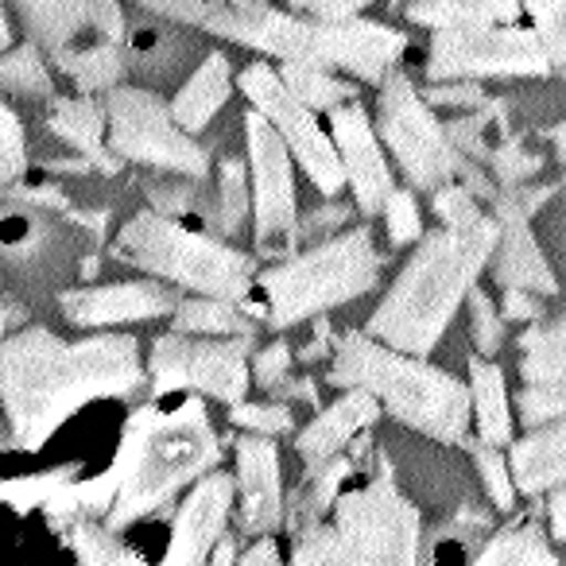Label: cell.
I'll use <instances>...</instances> for the list:
<instances>
[{"instance_id":"5bb4252c","label":"cell","mask_w":566,"mask_h":566,"mask_svg":"<svg viewBox=\"0 0 566 566\" xmlns=\"http://www.w3.org/2000/svg\"><path fill=\"white\" fill-rule=\"evenodd\" d=\"M244 159L252 182V237L256 256L295 241L300 202H295V156L260 109L244 113Z\"/></svg>"},{"instance_id":"bcb514c9","label":"cell","mask_w":566,"mask_h":566,"mask_svg":"<svg viewBox=\"0 0 566 566\" xmlns=\"http://www.w3.org/2000/svg\"><path fill=\"white\" fill-rule=\"evenodd\" d=\"M349 221H354V206L338 202V198H326L318 210H311L307 218H300V226H295V241H303V244L326 241V237L342 233Z\"/></svg>"},{"instance_id":"2e32d148","label":"cell","mask_w":566,"mask_h":566,"mask_svg":"<svg viewBox=\"0 0 566 566\" xmlns=\"http://www.w3.org/2000/svg\"><path fill=\"white\" fill-rule=\"evenodd\" d=\"M179 303L171 283L144 275V280L97 283V287H71L59 295V311L78 331H109V326H133L167 318Z\"/></svg>"},{"instance_id":"9f6ffc18","label":"cell","mask_w":566,"mask_h":566,"mask_svg":"<svg viewBox=\"0 0 566 566\" xmlns=\"http://www.w3.org/2000/svg\"><path fill=\"white\" fill-rule=\"evenodd\" d=\"M272 396H292V400H307V403H315V385H311V380H283L280 388H272Z\"/></svg>"},{"instance_id":"484cf974","label":"cell","mask_w":566,"mask_h":566,"mask_svg":"<svg viewBox=\"0 0 566 566\" xmlns=\"http://www.w3.org/2000/svg\"><path fill=\"white\" fill-rule=\"evenodd\" d=\"M51 63L82 90V94H109L128 78L125 40H82L51 51Z\"/></svg>"},{"instance_id":"83f0119b","label":"cell","mask_w":566,"mask_h":566,"mask_svg":"<svg viewBox=\"0 0 566 566\" xmlns=\"http://www.w3.org/2000/svg\"><path fill=\"white\" fill-rule=\"evenodd\" d=\"M252 318L260 307L249 300H226V295H179L171 311V326L182 334H210V338H233V334H256Z\"/></svg>"},{"instance_id":"4dcf8cb0","label":"cell","mask_w":566,"mask_h":566,"mask_svg":"<svg viewBox=\"0 0 566 566\" xmlns=\"http://www.w3.org/2000/svg\"><path fill=\"white\" fill-rule=\"evenodd\" d=\"M252 218V182L244 159H221L210 182V210H206V229H213L226 241L244 237Z\"/></svg>"},{"instance_id":"f1b7e54d","label":"cell","mask_w":566,"mask_h":566,"mask_svg":"<svg viewBox=\"0 0 566 566\" xmlns=\"http://www.w3.org/2000/svg\"><path fill=\"white\" fill-rule=\"evenodd\" d=\"M520 12H524V0H411L403 17L431 32H447V28L516 24Z\"/></svg>"},{"instance_id":"7a4b0ae2","label":"cell","mask_w":566,"mask_h":566,"mask_svg":"<svg viewBox=\"0 0 566 566\" xmlns=\"http://www.w3.org/2000/svg\"><path fill=\"white\" fill-rule=\"evenodd\" d=\"M221 434L213 431L210 408L202 392H151L148 403L128 411L120 431L113 473V496L105 524L113 532L156 516L159 509L179 501L182 489L195 485L202 473L218 470Z\"/></svg>"},{"instance_id":"d4e9b609","label":"cell","mask_w":566,"mask_h":566,"mask_svg":"<svg viewBox=\"0 0 566 566\" xmlns=\"http://www.w3.org/2000/svg\"><path fill=\"white\" fill-rule=\"evenodd\" d=\"M509 465L520 493L535 496L555 485H566V423L551 419V427L539 423V431L512 442Z\"/></svg>"},{"instance_id":"ee69618b","label":"cell","mask_w":566,"mask_h":566,"mask_svg":"<svg viewBox=\"0 0 566 566\" xmlns=\"http://www.w3.org/2000/svg\"><path fill=\"white\" fill-rule=\"evenodd\" d=\"M465 303H470V338H473V346H478V354L493 357L496 349L504 346V315L493 307V300L481 292L478 283H473V292L465 295Z\"/></svg>"},{"instance_id":"ba28073f","label":"cell","mask_w":566,"mask_h":566,"mask_svg":"<svg viewBox=\"0 0 566 566\" xmlns=\"http://www.w3.org/2000/svg\"><path fill=\"white\" fill-rule=\"evenodd\" d=\"M334 566H411L419 563L423 520L400 493L392 465L380 458L369 485L338 493L331 512Z\"/></svg>"},{"instance_id":"4316f807","label":"cell","mask_w":566,"mask_h":566,"mask_svg":"<svg viewBox=\"0 0 566 566\" xmlns=\"http://www.w3.org/2000/svg\"><path fill=\"white\" fill-rule=\"evenodd\" d=\"M354 473H357V465H354V458H349L346 450H342V454H334V458H326L323 465H311V470L303 473L295 496L287 501L283 527H287L292 535H300L303 527H311V524H318V520L331 516L342 485H346Z\"/></svg>"},{"instance_id":"b9f144b4","label":"cell","mask_w":566,"mask_h":566,"mask_svg":"<svg viewBox=\"0 0 566 566\" xmlns=\"http://www.w3.org/2000/svg\"><path fill=\"white\" fill-rule=\"evenodd\" d=\"M229 423L241 427V431L272 434V439L295 431L292 411H287V403H280V400H272V403H268V400L264 403H249V400L229 403Z\"/></svg>"},{"instance_id":"d6986e66","label":"cell","mask_w":566,"mask_h":566,"mask_svg":"<svg viewBox=\"0 0 566 566\" xmlns=\"http://www.w3.org/2000/svg\"><path fill=\"white\" fill-rule=\"evenodd\" d=\"M28 40L43 51L71 48L82 40H125L128 24L120 0H9Z\"/></svg>"},{"instance_id":"e0dca14e","label":"cell","mask_w":566,"mask_h":566,"mask_svg":"<svg viewBox=\"0 0 566 566\" xmlns=\"http://www.w3.org/2000/svg\"><path fill=\"white\" fill-rule=\"evenodd\" d=\"M237 509V481L226 470H210L190 485L182 504L171 516L164 563L167 566H198L210 563V551L229 532Z\"/></svg>"},{"instance_id":"d6a6232c","label":"cell","mask_w":566,"mask_h":566,"mask_svg":"<svg viewBox=\"0 0 566 566\" xmlns=\"http://www.w3.org/2000/svg\"><path fill=\"white\" fill-rule=\"evenodd\" d=\"M520 377L524 385L566 377V318L532 323V331L520 338Z\"/></svg>"},{"instance_id":"8fae6325","label":"cell","mask_w":566,"mask_h":566,"mask_svg":"<svg viewBox=\"0 0 566 566\" xmlns=\"http://www.w3.org/2000/svg\"><path fill=\"white\" fill-rule=\"evenodd\" d=\"M252 349L256 334L210 338V334H159L148 349L151 392H202L206 400L237 403L252 385Z\"/></svg>"},{"instance_id":"9a60e30c","label":"cell","mask_w":566,"mask_h":566,"mask_svg":"<svg viewBox=\"0 0 566 566\" xmlns=\"http://www.w3.org/2000/svg\"><path fill=\"white\" fill-rule=\"evenodd\" d=\"M326 128H331L338 156L346 164V182L354 190V206L361 218H380L388 195L396 190L392 156H388L385 140L377 133V120L369 117L361 102H342L326 113Z\"/></svg>"},{"instance_id":"7bdbcfd3","label":"cell","mask_w":566,"mask_h":566,"mask_svg":"<svg viewBox=\"0 0 566 566\" xmlns=\"http://www.w3.org/2000/svg\"><path fill=\"white\" fill-rule=\"evenodd\" d=\"M380 218H385L388 244H392V249H408V244H416L419 237H423V213H419V202L411 190L396 187L392 195H388Z\"/></svg>"},{"instance_id":"836d02e7","label":"cell","mask_w":566,"mask_h":566,"mask_svg":"<svg viewBox=\"0 0 566 566\" xmlns=\"http://www.w3.org/2000/svg\"><path fill=\"white\" fill-rule=\"evenodd\" d=\"M148 202H151V210L171 213V218H182V221H190V226L206 229V210H210V175H206V179H195V175L167 171V179L148 182Z\"/></svg>"},{"instance_id":"f6af8a7d","label":"cell","mask_w":566,"mask_h":566,"mask_svg":"<svg viewBox=\"0 0 566 566\" xmlns=\"http://www.w3.org/2000/svg\"><path fill=\"white\" fill-rule=\"evenodd\" d=\"M539 167H543V159L535 156V151H527L520 140H504L489 151V171H493V179L501 182V187H520V182H527L532 175H539Z\"/></svg>"},{"instance_id":"30bf717a","label":"cell","mask_w":566,"mask_h":566,"mask_svg":"<svg viewBox=\"0 0 566 566\" xmlns=\"http://www.w3.org/2000/svg\"><path fill=\"white\" fill-rule=\"evenodd\" d=\"M105 113H109V148L120 164L195 175V179L213 175L210 151L175 120L171 102H164L159 90L120 82L105 94Z\"/></svg>"},{"instance_id":"cb8c5ba5","label":"cell","mask_w":566,"mask_h":566,"mask_svg":"<svg viewBox=\"0 0 566 566\" xmlns=\"http://www.w3.org/2000/svg\"><path fill=\"white\" fill-rule=\"evenodd\" d=\"M233 94V63L226 51H206L202 63L179 82L171 97V113L187 133H202Z\"/></svg>"},{"instance_id":"e575fe53","label":"cell","mask_w":566,"mask_h":566,"mask_svg":"<svg viewBox=\"0 0 566 566\" xmlns=\"http://www.w3.org/2000/svg\"><path fill=\"white\" fill-rule=\"evenodd\" d=\"M280 78L292 86L295 97L311 105L318 113H331L334 105L354 102L357 97V82L342 78V74L326 71V66H311V63H280Z\"/></svg>"},{"instance_id":"ac0fdd59","label":"cell","mask_w":566,"mask_h":566,"mask_svg":"<svg viewBox=\"0 0 566 566\" xmlns=\"http://www.w3.org/2000/svg\"><path fill=\"white\" fill-rule=\"evenodd\" d=\"M233 481H237V532L241 535H272L283 527V470H280V447L272 434L244 431L233 442Z\"/></svg>"},{"instance_id":"6f0895ef","label":"cell","mask_w":566,"mask_h":566,"mask_svg":"<svg viewBox=\"0 0 566 566\" xmlns=\"http://www.w3.org/2000/svg\"><path fill=\"white\" fill-rule=\"evenodd\" d=\"M9 0H0V55L9 51V43H12V20H9V9H4Z\"/></svg>"},{"instance_id":"91938a15","label":"cell","mask_w":566,"mask_h":566,"mask_svg":"<svg viewBox=\"0 0 566 566\" xmlns=\"http://www.w3.org/2000/svg\"><path fill=\"white\" fill-rule=\"evenodd\" d=\"M0 287H4V237H0Z\"/></svg>"},{"instance_id":"ab89813d","label":"cell","mask_w":566,"mask_h":566,"mask_svg":"<svg viewBox=\"0 0 566 566\" xmlns=\"http://www.w3.org/2000/svg\"><path fill=\"white\" fill-rule=\"evenodd\" d=\"M516 411L527 427L551 423V419H566V377L524 385L516 396Z\"/></svg>"},{"instance_id":"f546056e","label":"cell","mask_w":566,"mask_h":566,"mask_svg":"<svg viewBox=\"0 0 566 566\" xmlns=\"http://www.w3.org/2000/svg\"><path fill=\"white\" fill-rule=\"evenodd\" d=\"M470 403H473V423H478V439L493 442V447H509L512 442L509 388H504V373L485 354L470 357Z\"/></svg>"},{"instance_id":"816d5d0a","label":"cell","mask_w":566,"mask_h":566,"mask_svg":"<svg viewBox=\"0 0 566 566\" xmlns=\"http://www.w3.org/2000/svg\"><path fill=\"white\" fill-rule=\"evenodd\" d=\"M501 315L504 323H539V318H547L543 315L539 292H527V287H504Z\"/></svg>"},{"instance_id":"44dd1931","label":"cell","mask_w":566,"mask_h":566,"mask_svg":"<svg viewBox=\"0 0 566 566\" xmlns=\"http://www.w3.org/2000/svg\"><path fill=\"white\" fill-rule=\"evenodd\" d=\"M187 24L179 20H144L133 32H125V55H128V74L144 82L151 90H164L167 82H182V74H190L202 63V40H195L190 32H182Z\"/></svg>"},{"instance_id":"db71d44e","label":"cell","mask_w":566,"mask_h":566,"mask_svg":"<svg viewBox=\"0 0 566 566\" xmlns=\"http://www.w3.org/2000/svg\"><path fill=\"white\" fill-rule=\"evenodd\" d=\"M547 512H551V532H555V539L566 543V489H558V493L551 496Z\"/></svg>"},{"instance_id":"f35d334b","label":"cell","mask_w":566,"mask_h":566,"mask_svg":"<svg viewBox=\"0 0 566 566\" xmlns=\"http://www.w3.org/2000/svg\"><path fill=\"white\" fill-rule=\"evenodd\" d=\"M524 12L532 20L535 35L551 55V66H566V0H524Z\"/></svg>"},{"instance_id":"9c48e42d","label":"cell","mask_w":566,"mask_h":566,"mask_svg":"<svg viewBox=\"0 0 566 566\" xmlns=\"http://www.w3.org/2000/svg\"><path fill=\"white\" fill-rule=\"evenodd\" d=\"M377 133L392 164L416 190H439L442 182L462 179L470 156L454 148L447 125L434 117V105L416 90L403 71H392L377 94Z\"/></svg>"},{"instance_id":"7c38bea8","label":"cell","mask_w":566,"mask_h":566,"mask_svg":"<svg viewBox=\"0 0 566 566\" xmlns=\"http://www.w3.org/2000/svg\"><path fill=\"white\" fill-rule=\"evenodd\" d=\"M244 102L252 109H260L275 125V133L283 136V144L292 148L295 167L311 179V187L323 198H338L346 182V164L338 156V144H334L331 128H323L318 109H311L303 97L292 94V86L280 78V66L272 63H249L237 78Z\"/></svg>"},{"instance_id":"8d00e7d4","label":"cell","mask_w":566,"mask_h":566,"mask_svg":"<svg viewBox=\"0 0 566 566\" xmlns=\"http://www.w3.org/2000/svg\"><path fill=\"white\" fill-rule=\"evenodd\" d=\"M478 563H543L555 566V551L547 547L543 532L535 524H520V527H504L489 539V547L478 555Z\"/></svg>"},{"instance_id":"3957f363","label":"cell","mask_w":566,"mask_h":566,"mask_svg":"<svg viewBox=\"0 0 566 566\" xmlns=\"http://www.w3.org/2000/svg\"><path fill=\"white\" fill-rule=\"evenodd\" d=\"M501 221L481 213L473 221H442L416 241V252L377 311L369 315V334L403 354L427 357L454 323L458 307L473 292L481 268L493 260Z\"/></svg>"},{"instance_id":"94428289","label":"cell","mask_w":566,"mask_h":566,"mask_svg":"<svg viewBox=\"0 0 566 566\" xmlns=\"http://www.w3.org/2000/svg\"><path fill=\"white\" fill-rule=\"evenodd\" d=\"M563 74H566V66H563Z\"/></svg>"},{"instance_id":"ffe728a7","label":"cell","mask_w":566,"mask_h":566,"mask_svg":"<svg viewBox=\"0 0 566 566\" xmlns=\"http://www.w3.org/2000/svg\"><path fill=\"white\" fill-rule=\"evenodd\" d=\"M493 213L501 221V237L493 249V280L501 287H527V292L555 295L558 275L551 272L547 256H543L539 241L532 233V210L524 206L516 187H501L493 198Z\"/></svg>"},{"instance_id":"c3c4849f","label":"cell","mask_w":566,"mask_h":566,"mask_svg":"<svg viewBox=\"0 0 566 566\" xmlns=\"http://www.w3.org/2000/svg\"><path fill=\"white\" fill-rule=\"evenodd\" d=\"M292 349H287V342H272V346H260L256 354H252L249 369H252V385L264 388V392H272V388H280L283 380L292 377Z\"/></svg>"},{"instance_id":"60d3db41","label":"cell","mask_w":566,"mask_h":566,"mask_svg":"<svg viewBox=\"0 0 566 566\" xmlns=\"http://www.w3.org/2000/svg\"><path fill=\"white\" fill-rule=\"evenodd\" d=\"M28 171V133L17 109L0 97V187H12Z\"/></svg>"},{"instance_id":"6da1fadb","label":"cell","mask_w":566,"mask_h":566,"mask_svg":"<svg viewBox=\"0 0 566 566\" xmlns=\"http://www.w3.org/2000/svg\"><path fill=\"white\" fill-rule=\"evenodd\" d=\"M148 385L133 334L59 338L48 326L0 338V411L17 450H43L51 434L94 400H133Z\"/></svg>"},{"instance_id":"f907efd6","label":"cell","mask_w":566,"mask_h":566,"mask_svg":"<svg viewBox=\"0 0 566 566\" xmlns=\"http://www.w3.org/2000/svg\"><path fill=\"white\" fill-rule=\"evenodd\" d=\"M369 4H377V0H287V9L292 12H307V17H323V20L361 17Z\"/></svg>"},{"instance_id":"5b68a950","label":"cell","mask_w":566,"mask_h":566,"mask_svg":"<svg viewBox=\"0 0 566 566\" xmlns=\"http://www.w3.org/2000/svg\"><path fill=\"white\" fill-rule=\"evenodd\" d=\"M326 380L334 388H369L388 416L431 442L462 447L470 439V385L450 377L447 369H434L427 357L403 354V349L373 338L369 331L334 334Z\"/></svg>"},{"instance_id":"680465c9","label":"cell","mask_w":566,"mask_h":566,"mask_svg":"<svg viewBox=\"0 0 566 566\" xmlns=\"http://www.w3.org/2000/svg\"><path fill=\"white\" fill-rule=\"evenodd\" d=\"M551 144H555V156H558V164L566 167V120H563V125H555V128H551Z\"/></svg>"},{"instance_id":"74e56055","label":"cell","mask_w":566,"mask_h":566,"mask_svg":"<svg viewBox=\"0 0 566 566\" xmlns=\"http://www.w3.org/2000/svg\"><path fill=\"white\" fill-rule=\"evenodd\" d=\"M462 447H470V454H473V465H478V473H481V485H485V493H489V501H493V509H501V512H512L516 509V481H512V465H509V458L501 454V447H493V442H470L465 439Z\"/></svg>"},{"instance_id":"8992f818","label":"cell","mask_w":566,"mask_h":566,"mask_svg":"<svg viewBox=\"0 0 566 566\" xmlns=\"http://www.w3.org/2000/svg\"><path fill=\"white\" fill-rule=\"evenodd\" d=\"M385 272V252L369 226L342 229L326 241L307 244L287 260L256 272L260 318L272 331L311 323L369 295Z\"/></svg>"},{"instance_id":"603a6c76","label":"cell","mask_w":566,"mask_h":566,"mask_svg":"<svg viewBox=\"0 0 566 566\" xmlns=\"http://www.w3.org/2000/svg\"><path fill=\"white\" fill-rule=\"evenodd\" d=\"M48 128L63 144H71L90 167L113 175L120 167V159L109 148V113L102 102H94V94L82 97H51Z\"/></svg>"},{"instance_id":"52a82bcc","label":"cell","mask_w":566,"mask_h":566,"mask_svg":"<svg viewBox=\"0 0 566 566\" xmlns=\"http://www.w3.org/2000/svg\"><path fill=\"white\" fill-rule=\"evenodd\" d=\"M113 252L144 275L182 287L195 295H226V300H252L256 292L260 256L237 249L213 229L190 226L182 218L159 210H144L120 226Z\"/></svg>"},{"instance_id":"d590c367","label":"cell","mask_w":566,"mask_h":566,"mask_svg":"<svg viewBox=\"0 0 566 566\" xmlns=\"http://www.w3.org/2000/svg\"><path fill=\"white\" fill-rule=\"evenodd\" d=\"M66 543L78 555V563L102 566V563H140L136 551L125 547L120 532H113L102 516H78L71 527H66Z\"/></svg>"},{"instance_id":"277c9868","label":"cell","mask_w":566,"mask_h":566,"mask_svg":"<svg viewBox=\"0 0 566 566\" xmlns=\"http://www.w3.org/2000/svg\"><path fill=\"white\" fill-rule=\"evenodd\" d=\"M202 32L268 55L275 63L346 71L365 86H380L408 51V35L377 20H323L307 12L272 9L264 0H213Z\"/></svg>"},{"instance_id":"7dc6e473","label":"cell","mask_w":566,"mask_h":566,"mask_svg":"<svg viewBox=\"0 0 566 566\" xmlns=\"http://www.w3.org/2000/svg\"><path fill=\"white\" fill-rule=\"evenodd\" d=\"M423 97L434 109H481L489 102L478 78H439L423 90Z\"/></svg>"},{"instance_id":"f5cc1de1","label":"cell","mask_w":566,"mask_h":566,"mask_svg":"<svg viewBox=\"0 0 566 566\" xmlns=\"http://www.w3.org/2000/svg\"><path fill=\"white\" fill-rule=\"evenodd\" d=\"M280 547H275V535H256V543L252 547H244L241 551V558L237 563H244V566H264V563H280Z\"/></svg>"},{"instance_id":"4fadbf2b","label":"cell","mask_w":566,"mask_h":566,"mask_svg":"<svg viewBox=\"0 0 566 566\" xmlns=\"http://www.w3.org/2000/svg\"><path fill=\"white\" fill-rule=\"evenodd\" d=\"M551 71V55L535 28L489 24L447 28L431 35L427 78H535Z\"/></svg>"},{"instance_id":"11a10c76","label":"cell","mask_w":566,"mask_h":566,"mask_svg":"<svg viewBox=\"0 0 566 566\" xmlns=\"http://www.w3.org/2000/svg\"><path fill=\"white\" fill-rule=\"evenodd\" d=\"M237 558H241V551H237V535H233V532H226L218 543H213L210 563H213V566H226V563H237Z\"/></svg>"},{"instance_id":"1f68e13d","label":"cell","mask_w":566,"mask_h":566,"mask_svg":"<svg viewBox=\"0 0 566 566\" xmlns=\"http://www.w3.org/2000/svg\"><path fill=\"white\" fill-rule=\"evenodd\" d=\"M0 94L28 97V102H51L55 97V74H51L48 51L35 40L9 48L0 55Z\"/></svg>"},{"instance_id":"7402d4cb","label":"cell","mask_w":566,"mask_h":566,"mask_svg":"<svg viewBox=\"0 0 566 566\" xmlns=\"http://www.w3.org/2000/svg\"><path fill=\"white\" fill-rule=\"evenodd\" d=\"M380 400L369 388H342V396L334 403H326L315 419H311L303 431H295V454L307 465H323L326 458L342 454L365 427L377 423L380 416Z\"/></svg>"},{"instance_id":"681fc988","label":"cell","mask_w":566,"mask_h":566,"mask_svg":"<svg viewBox=\"0 0 566 566\" xmlns=\"http://www.w3.org/2000/svg\"><path fill=\"white\" fill-rule=\"evenodd\" d=\"M140 9H148L151 17H164V20H179L187 28H198L202 32V20L210 17L213 0H136Z\"/></svg>"}]
</instances>
